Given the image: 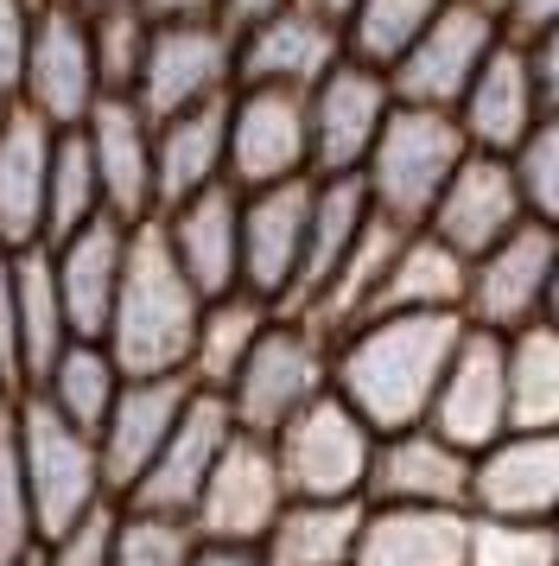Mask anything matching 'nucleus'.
I'll return each mask as SVG.
<instances>
[{
	"label": "nucleus",
	"mask_w": 559,
	"mask_h": 566,
	"mask_svg": "<svg viewBox=\"0 0 559 566\" xmlns=\"http://www.w3.org/2000/svg\"><path fill=\"white\" fill-rule=\"evenodd\" d=\"M457 337H464L457 312H362L330 337V388L376 433L420 427Z\"/></svg>",
	"instance_id": "f257e3e1"
},
{
	"label": "nucleus",
	"mask_w": 559,
	"mask_h": 566,
	"mask_svg": "<svg viewBox=\"0 0 559 566\" xmlns=\"http://www.w3.org/2000/svg\"><path fill=\"white\" fill-rule=\"evenodd\" d=\"M198 312H203V293L178 268L172 249H166L159 217L134 223L122 293H115L108 332H102V344L115 350V363H122L127 376H184L191 337H198Z\"/></svg>",
	"instance_id": "f03ea898"
},
{
	"label": "nucleus",
	"mask_w": 559,
	"mask_h": 566,
	"mask_svg": "<svg viewBox=\"0 0 559 566\" xmlns=\"http://www.w3.org/2000/svg\"><path fill=\"white\" fill-rule=\"evenodd\" d=\"M464 154H471V140H464V122L452 108L394 103L369 159H362V185H369L376 217L401 223V230H420Z\"/></svg>",
	"instance_id": "7ed1b4c3"
},
{
	"label": "nucleus",
	"mask_w": 559,
	"mask_h": 566,
	"mask_svg": "<svg viewBox=\"0 0 559 566\" xmlns=\"http://www.w3.org/2000/svg\"><path fill=\"white\" fill-rule=\"evenodd\" d=\"M13 433H20V464H25V490H32L39 541H51L57 528H71L76 515L115 503L108 496V478H102L96 433H83L76 420H64L39 388H20L13 395Z\"/></svg>",
	"instance_id": "20e7f679"
},
{
	"label": "nucleus",
	"mask_w": 559,
	"mask_h": 566,
	"mask_svg": "<svg viewBox=\"0 0 559 566\" xmlns=\"http://www.w3.org/2000/svg\"><path fill=\"white\" fill-rule=\"evenodd\" d=\"M330 388V332L305 312H274L267 332L254 337L235 382L223 388L229 413L242 433H280L305 401Z\"/></svg>",
	"instance_id": "39448f33"
},
{
	"label": "nucleus",
	"mask_w": 559,
	"mask_h": 566,
	"mask_svg": "<svg viewBox=\"0 0 559 566\" xmlns=\"http://www.w3.org/2000/svg\"><path fill=\"white\" fill-rule=\"evenodd\" d=\"M274 439L286 496H369V459H376V427L325 388L318 401H305Z\"/></svg>",
	"instance_id": "423d86ee"
},
{
	"label": "nucleus",
	"mask_w": 559,
	"mask_h": 566,
	"mask_svg": "<svg viewBox=\"0 0 559 566\" xmlns=\"http://www.w3.org/2000/svg\"><path fill=\"white\" fill-rule=\"evenodd\" d=\"M553 261H559V230L553 223H515V230L471 255L464 274V325L477 332H521L534 318H547V293H553Z\"/></svg>",
	"instance_id": "0eeeda50"
},
{
	"label": "nucleus",
	"mask_w": 559,
	"mask_h": 566,
	"mask_svg": "<svg viewBox=\"0 0 559 566\" xmlns=\"http://www.w3.org/2000/svg\"><path fill=\"white\" fill-rule=\"evenodd\" d=\"M312 172V115H305V90H280V83H235L229 90V172L235 191H261V185H286ZM318 179V172H312Z\"/></svg>",
	"instance_id": "6e6552de"
},
{
	"label": "nucleus",
	"mask_w": 559,
	"mask_h": 566,
	"mask_svg": "<svg viewBox=\"0 0 559 566\" xmlns=\"http://www.w3.org/2000/svg\"><path fill=\"white\" fill-rule=\"evenodd\" d=\"M235 90V32L210 13V20H166L147 32V57L134 77V103L152 122H166L178 108L217 103Z\"/></svg>",
	"instance_id": "1a4fd4ad"
},
{
	"label": "nucleus",
	"mask_w": 559,
	"mask_h": 566,
	"mask_svg": "<svg viewBox=\"0 0 559 566\" xmlns=\"http://www.w3.org/2000/svg\"><path fill=\"white\" fill-rule=\"evenodd\" d=\"M388 108H394L388 71L362 64V57H337L325 77L305 90V115H312V172H318V179L362 172V159L376 147Z\"/></svg>",
	"instance_id": "9d476101"
},
{
	"label": "nucleus",
	"mask_w": 559,
	"mask_h": 566,
	"mask_svg": "<svg viewBox=\"0 0 559 566\" xmlns=\"http://www.w3.org/2000/svg\"><path fill=\"white\" fill-rule=\"evenodd\" d=\"M503 20L477 7V0H445L432 13V27L401 52V64L388 71L394 103H426V108H457V96L471 90L477 64L496 52Z\"/></svg>",
	"instance_id": "9b49d317"
},
{
	"label": "nucleus",
	"mask_w": 559,
	"mask_h": 566,
	"mask_svg": "<svg viewBox=\"0 0 559 566\" xmlns=\"http://www.w3.org/2000/svg\"><path fill=\"white\" fill-rule=\"evenodd\" d=\"M286 510V478H280L274 439L267 433H242L223 446V459L210 464L198 503H191V522H198L203 541H254L274 528V515Z\"/></svg>",
	"instance_id": "f8f14e48"
},
{
	"label": "nucleus",
	"mask_w": 559,
	"mask_h": 566,
	"mask_svg": "<svg viewBox=\"0 0 559 566\" xmlns=\"http://www.w3.org/2000/svg\"><path fill=\"white\" fill-rule=\"evenodd\" d=\"M25 108H39L51 128H83V115L102 103V71L89 45V13L64 0L39 7L32 45H25Z\"/></svg>",
	"instance_id": "ddd939ff"
},
{
	"label": "nucleus",
	"mask_w": 559,
	"mask_h": 566,
	"mask_svg": "<svg viewBox=\"0 0 559 566\" xmlns=\"http://www.w3.org/2000/svg\"><path fill=\"white\" fill-rule=\"evenodd\" d=\"M426 427L464 446V452H483L489 439L508 433V350L496 332H477L464 325L457 337L445 376L432 388V408H426Z\"/></svg>",
	"instance_id": "4468645a"
},
{
	"label": "nucleus",
	"mask_w": 559,
	"mask_h": 566,
	"mask_svg": "<svg viewBox=\"0 0 559 566\" xmlns=\"http://www.w3.org/2000/svg\"><path fill=\"white\" fill-rule=\"evenodd\" d=\"M471 515L559 522V427H508L471 452Z\"/></svg>",
	"instance_id": "2eb2a0df"
},
{
	"label": "nucleus",
	"mask_w": 559,
	"mask_h": 566,
	"mask_svg": "<svg viewBox=\"0 0 559 566\" xmlns=\"http://www.w3.org/2000/svg\"><path fill=\"white\" fill-rule=\"evenodd\" d=\"M312 191L318 179H286V185H261L242 191V286L261 293L267 306H293L299 286V261H305V230H312Z\"/></svg>",
	"instance_id": "dca6fc26"
},
{
	"label": "nucleus",
	"mask_w": 559,
	"mask_h": 566,
	"mask_svg": "<svg viewBox=\"0 0 559 566\" xmlns=\"http://www.w3.org/2000/svg\"><path fill=\"white\" fill-rule=\"evenodd\" d=\"M515 223H528V198L515 185V159L477 154V147L457 159V172L445 179V191H439V205L426 217V230L439 242H452L464 261L483 255V249H496Z\"/></svg>",
	"instance_id": "f3484780"
},
{
	"label": "nucleus",
	"mask_w": 559,
	"mask_h": 566,
	"mask_svg": "<svg viewBox=\"0 0 559 566\" xmlns=\"http://www.w3.org/2000/svg\"><path fill=\"white\" fill-rule=\"evenodd\" d=\"M191 376H127L108 420L96 427V452H102V478H108V496L122 503L127 490L147 478V464L159 459V446L172 439L178 413L191 401Z\"/></svg>",
	"instance_id": "a211bd4d"
},
{
	"label": "nucleus",
	"mask_w": 559,
	"mask_h": 566,
	"mask_svg": "<svg viewBox=\"0 0 559 566\" xmlns=\"http://www.w3.org/2000/svg\"><path fill=\"white\" fill-rule=\"evenodd\" d=\"M369 503H426V510H471V452L439 427H394L376 433L369 459Z\"/></svg>",
	"instance_id": "6ab92c4d"
},
{
	"label": "nucleus",
	"mask_w": 559,
	"mask_h": 566,
	"mask_svg": "<svg viewBox=\"0 0 559 566\" xmlns=\"http://www.w3.org/2000/svg\"><path fill=\"white\" fill-rule=\"evenodd\" d=\"M337 57H344V27L330 13H318V7H305V0L235 32V83L312 90Z\"/></svg>",
	"instance_id": "aec40b11"
},
{
	"label": "nucleus",
	"mask_w": 559,
	"mask_h": 566,
	"mask_svg": "<svg viewBox=\"0 0 559 566\" xmlns=\"http://www.w3.org/2000/svg\"><path fill=\"white\" fill-rule=\"evenodd\" d=\"M229 439H235V413H229V401L217 395V388H191V401H184V413H178L172 439L159 446V459L147 464V478L127 490L122 503H147V510L191 515L203 478H210V464L223 459Z\"/></svg>",
	"instance_id": "412c9836"
},
{
	"label": "nucleus",
	"mask_w": 559,
	"mask_h": 566,
	"mask_svg": "<svg viewBox=\"0 0 559 566\" xmlns=\"http://www.w3.org/2000/svg\"><path fill=\"white\" fill-rule=\"evenodd\" d=\"M83 140L96 159L102 205L122 223H147L159 217V191H152V115L134 96H102L83 115Z\"/></svg>",
	"instance_id": "4be33fe9"
},
{
	"label": "nucleus",
	"mask_w": 559,
	"mask_h": 566,
	"mask_svg": "<svg viewBox=\"0 0 559 566\" xmlns=\"http://www.w3.org/2000/svg\"><path fill=\"white\" fill-rule=\"evenodd\" d=\"M452 115L464 122V140H471L477 154H515V147L528 140V128L547 115V108H540V90H534V71H528V45L503 32L496 52L477 64L471 90L457 96Z\"/></svg>",
	"instance_id": "5701e85b"
},
{
	"label": "nucleus",
	"mask_w": 559,
	"mask_h": 566,
	"mask_svg": "<svg viewBox=\"0 0 559 566\" xmlns=\"http://www.w3.org/2000/svg\"><path fill=\"white\" fill-rule=\"evenodd\" d=\"M159 230H166V249L198 281L203 300L242 286V191L229 179L198 191V198H184V205H166Z\"/></svg>",
	"instance_id": "b1692460"
},
{
	"label": "nucleus",
	"mask_w": 559,
	"mask_h": 566,
	"mask_svg": "<svg viewBox=\"0 0 559 566\" xmlns=\"http://www.w3.org/2000/svg\"><path fill=\"white\" fill-rule=\"evenodd\" d=\"M127 235H134V223H122L115 210H102L83 230L51 242V274H57V293H64V312H71L76 337L108 332V312H115L122 268H127Z\"/></svg>",
	"instance_id": "393cba45"
},
{
	"label": "nucleus",
	"mask_w": 559,
	"mask_h": 566,
	"mask_svg": "<svg viewBox=\"0 0 559 566\" xmlns=\"http://www.w3.org/2000/svg\"><path fill=\"white\" fill-rule=\"evenodd\" d=\"M51 128L39 108H0V242L7 249H32L45 242V179H51Z\"/></svg>",
	"instance_id": "a878e982"
},
{
	"label": "nucleus",
	"mask_w": 559,
	"mask_h": 566,
	"mask_svg": "<svg viewBox=\"0 0 559 566\" xmlns=\"http://www.w3.org/2000/svg\"><path fill=\"white\" fill-rule=\"evenodd\" d=\"M223 172H229V96L152 122V191H159V210L223 185Z\"/></svg>",
	"instance_id": "bb28decb"
},
{
	"label": "nucleus",
	"mask_w": 559,
	"mask_h": 566,
	"mask_svg": "<svg viewBox=\"0 0 559 566\" xmlns=\"http://www.w3.org/2000/svg\"><path fill=\"white\" fill-rule=\"evenodd\" d=\"M471 510H426V503H369L356 566H464Z\"/></svg>",
	"instance_id": "cd10ccee"
},
{
	"label": "nucleus",
	"mask_w": 559,
	"mask_h": 566,
	"mask_svg": "<svg viewBox=\"0 0 559 566\" xmlns=\"http://www.w3.org/2000/svg\"><path fill=\"white\" fill-rule=\"evenodd\" d=\"M369 496H286L274 528L261 535L267 566H356Z\"/></svg>",
	"instance_id": "c85d7f7f"
},
{
	"label": "nucleus",
	"mask_w": 559,
	"mask_h": 566,
	"mask_svg": "<svg viewBox=\"0 0 559 566\" xmlns=\"http://www.w3.org/2000/svg\"><path fill=\"white\" fill-rule=\"evenodd\" d=\"M369 217H376V205H369V185H362V172L318 179V191H312V230H305L299 286H293V306H286V312L318 306V293L337 281V268H344V261H350V249L362 242Z\"/></svg>",
	"instance_id": "c756f323"
},
{
	"label": "nucleus",
	"mask_w": 559,
	"mask_h": 566,
	"mask_svg": "<svg viewBox=\"0 0 559 566\" xmlns=\"http://www.w3.org/2000/svg\"><path fill=\"white\" fill-rule=\"evenodd\" d=\"M464 274H471V261L420 223L394 242L369 312H457L464 318Z\"/></svg>",
	"instance_id": "7c9ffc66"
},
{
	"label": "nucleus",
	"mask_w": 559,
	"mask_h": 566,
	"mask_svg": "<svg viewBox=\"0 0 559 566\" xmlns=\"http://www.w3.org/2000/svg\"><path fill=\"white\" fill-rule=\"evenodd\" d=\"M280 306H267L261 293H249V286H235V293H217V300H203L198 312V337H191V363H184V376L198 388H217L223 395L229 382H235V369H242V357L254 350V337L267 332V318H274Z\"/></svg>",
	"instance_id": "2f4dec72"
},
{
	"label": "nucleus",
	"mask_w": 559,
	"mask_h": 566,
	"mask_svg": "<svg viewBox=\"0 0 559 566\" xmlns=\"http://www.w3.org/2000/svg\"><path fill=\"white\" fill-rule=\"evenodd\" d=\"M13 286H20V388H32L57 363V350L76 337L57 274H51V242L13 249Z\"/></svg>",
	"instance_id": "473e14b6"
},
{
	"label": "nucleus",
	"mask_w": 559,
	"mask_h": 566,
	"mask_svg": "<svg viewBox=\"0 0 559 566\" xmlns=\"http://www.w3.org/2000/svg\"><path fill=\"white\" fill-rule=\"evenodd\" d=\"M122 382H127V369L115 363V350H108L102 337H71V344L57 350V363H51L32 388H39L64 420H76L83 433H96L102 420H108V408H115Z\"/></svg>",
	"instance_id": "72a5a7b5"
},
{
	"label": "nucleus",
	"mask_w": 559,
	"mask_h": 566,
	"mask_svg": "<svg viewBox=\"0 0 559 566\" xmlns=\"http://www.w3.org/2000/svg\"><path fill=\"white\" fill-rule=\"evenodd\" d=\"M508 350V427H559V325L534 318L503 337Z\"/></svg>",
	"instance_id": "f704fd0d"
},
{
	"label": "nucleus",
	"mask_w": 559,
	"mask_h": 566,
	"mask_svg": "<svg viewBox=\"0 0 559 566\" xmlns=\"http://www.w3.org/2000/svg\"><path fill=\"white\" fill-rule=\"evenodd\" d=\"M445 0H356L344 13V57H362L376 71H394L401 52L432 27Z\"/></svg>",
	"instance_id": "c9c22d12"
},
{
	"label": "nucleus",
	"mask_w": 559,
	"mask_h": 566,
	"mask_svg": "<svg viewBox=\"0 0 559 566\" xmlns=\"http://www.w3.org/2000/svg\"><path fill=\"white\" fill-rule=\"evenodd\" d=\"M102 210L108 205H102V179H96V159H89V140H83V128H57L51 179H45V242L83 230Z\"/></svg>",
	"instance_id": "e433bc0d"
},
{
	"label": "nucleus",
	"mask_w": 559,
	"mask_h": 566,
	"mask_svg": "<svg viewBox=\"0 0 559 566\" xmlns=\"http://www.w3.org/2000/svg\"><path fill=\"white\" fill-rule=\"evenodd\" d=\"M198 522L178 510L147 503H115V566H191L198 554Z\"/></svg>",
	"instance_id": "4c0bfd02"
},
{
	"label": "nucleus",
	"mask_w": 559,
	"mask_h": 566,
	"mask_svg": "<svg viewBox=\"0 0 559 566\" xmlns=\"http://www.w3.org/2000/svg\"><path fill=\"white\" fill-rule=\"evenodd\" d=\"M464 566H559V522L521 515H471Z\"/></svg>",
	"instance_id": "58836bf2"
},
{
	"label": "nucleus",
	"mask_w": 559,
	"mask_h": 566,
	"mask_svg": "<svg viewBox=\"0 0 559 566\" xmlns=\"http://www.w3.org/2000/svg\"><path fill=\"white\" fill-rule=\"evenodd\" d=\"M147 32H152V20L134 0H115V7L89 13V45H96L102 96H134L140 57H147Z\"/></svg>",
	"instance_id": "ea45409f"
},
{
	"label": "nucleus",
	"mask_w": 559,
	"mask_h": 566,
	"mask_svg": "<svg viewBox=\"0 0 559 566\" xmlns=\"http://www.w3.org/2000/svg\"><path fill=\"white\" fill-rule=\"evenodd\" d=\"M32 547H39V522H32V490L13 433V401H7L0 408V566H20Z\"/></svg>",
	"instance_id": "a19ab883"
},
{
	"label": "nucleus",
	"mask_w": 559,
	"mask_h": 566,
	"mask_svg": "<svg viewBox=\"0 0 559 566\" xmlns=\"http://www.w3.org/2000/svg\"><path fill=\"white\" fill-rule=\"evenodd\" d=\"M508 159H515V185L528 198V217L559 230V115H540Z\"/></svg>",
	"instance_id": "79ce46f5"
},
{
	"label": "nucleus",
	"mask_w": 559,
	"mask_h": 566,
	"mask_svg": "<svg viewBox=\"0 0 559 566\" xmlns=\"http://www.w3.org/2000/svg\"><path fill=\"white\" fill-rule=\"evenodd\" d=\"M39 560L45 566H115V503L76 515L71 528L39 541Z\"/></svg>",
	"instance_id": "37998d69"
},
{
	"label": "nucleus",
	"mask_w": 559,
	"mask_h": 566,
	"mask_svg": "<svg viewBox=\"0 0 559 566\" xmlns=\"http://www.w3.org/2000/svg\"><path fill=\"white\" fill-rule=\"evenodd\" d=\"M32 0H0V108H13L25 96V45H32Z\"/></svg>",
	"instance_id": "c03bdc74"
},
{
	"label": "nucleus",
	"mask_w": 559,
	"mask_h": 566,
	"mask_svg": "<svg viewBox=\"0 0 559 566\" xmlns=\"http://www.w3.org/2000/svg\"><path fill=\"white\" fill-rule=\"evenodd\" d=\"M521 45H528V71H534V90H540V108L559 115V27L534 32Z\"/></svg>",
	"instance_id": "a18cd8bd"
},
{
	"label": "nucleus",
	"mask_w": 559,
	"mask_h": 566,
	"mask_svg": "<svg viewBox=\"0 0 559 566\" xmlns=\"http://www.w3.org/2000/svg\"><path fill=\"white\" fill-rule=\"evenodd\" d=\"M559 27V0H508L503 7V32L508 39H534V32Z\"/></svg>",
	"instance_id": "49530a36"
},
{
	"label": "nucleus",
	"mask_w": 559,
	"mask_h": 566,
	"mask_svg": "<svg viewBox=\"0 0 559 566\" xmlns=\"http://www.w3.org/2000/svg\"><path fill=\"white\" fill-rule=\"evenodd\" d=\"M191 566H267V554L254 541H198Z\"/></svg>",
	"instance_id": "de8ad7c7"
},
{
	"label": "nucleus",
	"mask_w": 559,
	"mask_h": 566,
	"mask_svg": "<svg viewBox=\"0 0 559 566\" xmlns=\"http://www.w3.org/2000/svg\"><path fill=\"white\" fill-rule=\"evenodd\" d=\"M140 13H147L152 27H166V20H210L217 13V0H134Z\"/></svg>",
	"instance_id": "09e8293b"
},
{
	"label": "nucleus",
	"mask_w": 559,
	"mask_h": 566,
	"mask_svg": "<svg viewBox=\"0 0 559 566\" xmlns=\"http://www.w3.org/2000/svg\"><path fill=\"white\" fill-rule=\"evenodd\" d=\"M280 7H293V0H217V20H223L229 32H242V27H254V20L280 13Z\"/></svg>",
	"instance_id": "8fccbe9b"
},
{
	"label": "nucleus",
	"mask_w": 559,
	"mask_h": 566,
	"mask_svg": "<svg viewBox=\"0 0 559 566\" xmlns=\"http://www.w3.org/2000/svg\"><path fill=\"white\" fill-rule=\"evenodd\" d=\"M305 7H318V13H330V20H337V27H344V13H350L356 0H305Z\"/></svg>",
	"instance_id": "3c124183"
},
{
	"label": "nucleus",
	"mask_w": 559,
	"mask_h": 566,
	"mask_svg": "<svg viewBox=\"0 0 559 566\" xmlns=\"http://www.w3.org/2000/svg\"><path fill=\"white\" fill-rule=\"evenodd\" d=\"M547 325H559V261H553V293H547Z\"/></svg>",
	"instance_id": "603ef678"
},
{
	"label": "nucleus",
	"mask_w": 559,
	"mask_h": 566,
	"mask_svg": "<svg viewBox=\"0 0 559 566\" xmlns=\"http://www.w3.org/2000/svg\"><path fill=\"white\" fill-rule=\"evenodd\" d=\"M64 7H76V13H102V7H115V0H64Z\"/></svg>",
	"instance_id": "864d4df0"
},
{
	"label": "nucleus",
	"mask_w": 559,
	"mask_h": 566,
	"mask_svg": "<svg viewBox=\"0 0 559 566\" xmlns=\"http://www.w3.org/2000/svg\"><path fill=\"white\" fill-rule=\"evenodd\" d=\"M477 7H489V13H496V20H503V7H508V0H477Z\"/></svg>",
	"instance_id": "5fc2aeb1"
},
{
	"label": "nucleus",
	"mask_w": 559,
	"mask_h": 566,
	"mask_svg": "<svg viewBox=\"0 0 559 566\" xmlns=\"http://www.w3.org/2000/svg\"><path fill=\"white\" fill-rule=\"evenodd\" d=\"M20 566H45V560H39V547H32V554H25V560Z\"/></svg>",
	"instance_id": "6e6d98bb"
}]
</instances>
